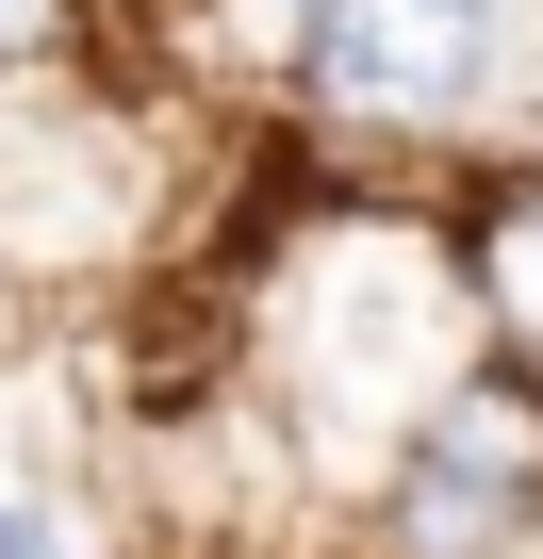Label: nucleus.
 Here are the masks:
<instances>
[{
	"label": "nucleus",
	"mask_w": 543,
	"mask_h": 559,
	"mask_svg": "<svg viewBox=\"0 0 543 559\" xmlns=\"http://www.w3.org/2000/svg\"><path fill=\"white\" fill-rule=\"evenodd\" d=\"M543 510V395L527 379H461L396 477V543L412 559H494L510 526Z\"/></svg>",
	"instance_id": "f257e3e1"
},
{
	"label": "nucleus",
	"mask_w": 543,
	"mask_h": 559,
	"mask_svg": "<svg viewBox=\"0 0 543 559\" xmlns=\"http://www.w3.org/2000/svg\"><path fill=\"white\" fill-rule=\"evenodd\" d=\"M0 559H50V543H34V526H0Z\"/></svg>",
	"instance_id": "20e7f679"
},
{
	"label": "nucleus",
	"mask_w": 543,
	"mask_h": 559,
	"mask_svg": "<svg viewBox=\"0 0 543 559\" xmlns=\"http://www.w3.org/2000/svg\"><path fill=\"white\" fill-rule=\"evenodd\" d=\"M494 50V0H314V83L346 116H461Z\"/></svg>",
	"instance_id": "f03ea898"
},
{
	"label": "nucleus",
	"mask_w": 543,
	"mask_h": 559,
	"mask_svg": "<svg viewBox=\"0 0 543 559\" xmlns=\"http://www.w3.org/2000/svg\"><path fill=\"white\" fill-rule=\"evenodd\" d=\"M50 17H67V0H0V50H50Z\"/></svg>",
	"instance_id": "7ed1b4c3"
}]
</instances>
